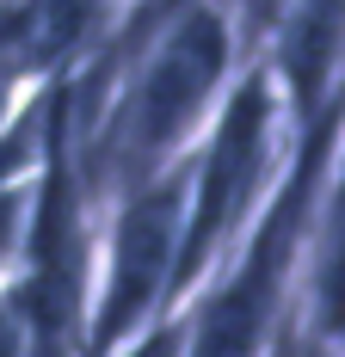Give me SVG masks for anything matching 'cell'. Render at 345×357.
<instances>
[{"mask_svg": "<svg viewBox=\"0 0 345 357\" xmlns=\"http://www.w3.org/2000/svg\"><path fill=\"white\" fill-rule=\"evenodd\" d=\"M333 185H339V111L302 130L265 210L247 222L235 252L179 308V357H265V345L296 308L314 215Z\"/></svg>", "mask_w": 345, "mask_h": 357, "instance_id": "cell-1", "label": "cell"}, {"mask_svg": "<svg viewBox=\"0 0 345 357\" xmlns=\"http://www.w3.org/2000/svg\"><path fill=\"white\" fill-rule=\"evenodd\" d=\"M296 142L302 136L284 123L265 68L241 62L210 130L185 154V228H179V265H172V314L198 296V284L235 252L247 222L265 210Z\"/></svg>", "mask_w": 345, "mask_h": 357, "instance_id": "cell-2", "label": "cell"}, {"mask_svg": "<svg viewBox=\"0 0 345 357\" xmlns=\"http://www.w3.org/2000/svg\"><path fill=\"white\" fill-rule=\"evenodd\" d=\"M185 228V160L105 197V228L93 241V296L80 357H117L148 326L172 321V265Z\"/></svg>", "mask_w": 345, "mask_h": 357, "instance_id": "cell-3", "label": "cell"}, {"mask_svg": "<svg viewBox=\"0 0 345 357\" xmlns=\"http://www.w3.org/2000/svg\"><path fill=\"white\" fill-rule=\"evenodd\" d=\"M339 50H345V0H290L265 43L247 56L272 80L284 123L302 136L314 117L339 111Z\"/></svg>", "mask_w": 345, "mask_h": 357, "instance_id": "cell-4", "label": "cell"}, {"mask_svg": "<svg viewBox=\"0 0 345 357\" xmlns=\"http://www.w3.org/2000/svg\"><path fill=\"white\" fill-rule=\"evenodd\" d=\"M265 357H339V339L321 333L302 308H290V321L277 326V339L265 345Z\"/></svg>", "mask_w": 345, "mask_h": 357, "instance_id": "cell-5", "label": "cell"}, {"mask_svg": "<svg viewBox=\"0 0 345 357\" xmlns=\"http://www.w3.org/2000/svg\"><path fill=\"white\" fill-rule=\"evenodd\" d=\"M0 357H31V333H25V314L6 284H0Z\"/></svg>", "mask_w": 345, "mask_h": 357, "instance_id": "cell-6", "label": "cell"}]
</instances>
